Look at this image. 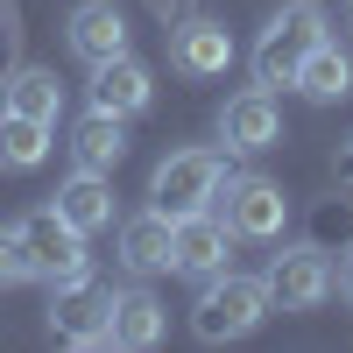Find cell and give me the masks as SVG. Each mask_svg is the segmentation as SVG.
<instances>
[{"label": "cell", "mask_w": 353, "mask_h": 353, "mask_svg": "<svg viewBox=\"0 0 353 353\" xmlns=\"http://www.w3.org/2000/svg\"><path fill=\"white\" fill-rule=\"evenodd\" d=\"M339 184L353 191V141H346V149H339Z\"/></svg>", "instance_id": "22"}, {"label": "cell", "mask_w": 353, "mask_h": 353, "mask_svg": "<svg viewBox=\"0 0 353 353\" xmlns=\"http://www.w3.org/2000/svg\"><path fill=\"white\" fill-rule=\"evenodd\" d=\"M57 212H64L78 233H99V226H113V184H106V170H71L64 184H57Z\"/></svg>", "instance_id": "15"}, {"label": "cell", "mask_w": 353, "mask_h": 353, "mask_svg": "<svg viewBox=\"0 0 353 353\" xmlns=\"http://www.w3.org/2000/svg\"><path fill=\"white\" fill-rule=\"evenodd\" d=\"M339 297H346V304H353V254H346V261H339Z\"/></svg>", "instance_id": "21"}, {"label": "cell", "mask_w": 353, "mask_h": 353, "mask_svg": "<svg viewBox=\"0 0 353 353\" xmlns=\"http://www.w3.org/2000/svg\"><path fill=\"white\" fill-rule=\"evenodd\" d=\"M269 276H233V269H219V276H205V290H198V304H191V332L205 339V346H226V339H248L261 318H269Z\"/></svg>", "instance_id": "1"}, {"label": "cell", "mask_w": 353, "mask_h": 353, "mask_svg": "<svg viewBox=\"0 0 353 353\" xmlns=\"http://www.w3.org/2000/svg\"><path fill=\"white\" fill-rule=\"evenodd\" d=\"M219 184H226L219 149H176V156H163V163H156L149 198H156V212L184 219V212H205V205L219 198Z\"/></svg>", "instance_id": "3"}, {"label": "cell", "mask_w": 353, "mask_h": 353, "mask_svg": "<svg viewBox=\"0 0 353 353\" xmlns=\"http://www.w3.org/2000/svg\"><path fill=\"white\" fill-rule=\"evenodd\" d=\"M170 64L184 71V78H226V64H233V36H226V21H212V14L176 21V28H170Z\"/></svg>", "instance_id": "11"}, {"label": "cell", "mask_w": 353, "mask_h": 353, "mask_svg": "<svg viewBox=\"0 0 353 353\" xmlns=\"http://www.w3.org/2000/svg\"><path fill=\"white\" fill-rule=\"evenodd\" d=\"M156 339H163V304H156V290H113L106 346H121V353H149Z\"/></svg>", "instance_id": "14"}, {"label": "cell", "mask_w": 353, "mask_h": 353, "mask_svg": "<svg viewBox=\"0 0 353 353\" xmlns=\"http://www.w3.org/2000/svg\"><path fill=\"white\" fill-rule=\"evenodd\" d=\"M50 156V121H28V113L0 106V163L8 170H36Z\"/></svg>", "instance_id": "19"}, {"label": "cell", "mask_w": 353, "mask_h": 353, "mask_svg": "<svg viewBox=\"0 0 353 353\" xmlns=\"http://www.w3.org/2000/svg\"><path fill=\"white\" fill-rule=\"evenodd\" d=\"M36 269H28V248H21V233L14 226H0V290H14V283H28Z\"/></svg>", "instance_id": "20"}, {"label": "cell", "mask_w": 353, "mask_h": 353, "mask_svg": "<svg viewBox=\"0 0 353 353\" xmlns=\"http://www.w3.org/2000/svg\"><path fill=\"white\" fill-rule=\"evenodd\" d=\"M170 241H176V219L170 212H134V219H121V269L128 276H163L170 269Z\"/></svg>", "instance_id": "12"}, {"label": "cell", "mask_w": 353, "mask_h": 353, "mask_svg": "<svg viewBox=\"0 0 353 353\" xmlns=\"http://www.w3.org/2000/svg\"><path fill=\"white\" fill-rule=\"evenodd\" d=\"M219 219L233 226V241H276L283 219H290V198H283L276 176L241 170V176H226V184H219Z\"/></svg>", "instance_id": "5"}, {"label": "cell", "mask_w": 353, "mask_h": 353, "mask_svg": "<svg viewBox=\"0 0 353 353\" xmlns=\"http://www.w3.org/2000/svg\"><path fill=\"white\" fill-rule=\"evenodd\" d=\"M226 254H233V226L212 212V205L176 219V241H170V269H176V276H198V283H205V276L226 269Z\"/></svg>", "instance_id": "10"}, {"label": "cell", "mask_w": 353, "mask_h": 353, "mask_svg": "<svg viewBox=\"0 0 353 353\" xmlns=\"http://www.w3.org/2000/svg\"><path fill=\"white\" fill-rule=\"evenodd\" d=\"M297 92L311 99V106H339L346 92H353V57L325 36V43H318L311 57H304V71H297Z\"/></svg>", "instance_id": "16"}, {"label": "cell", "mask_w": 353, "mask_h": 353, "mask_svg": "<svg viewBox=\"0 0 353 353\" xmlns=\"http://www.w3.org/2000/svg\"><path fill=\"white\" fill-rule=\"evenodd\" d=\"M14 233H21L28 269H36L43 283H64V276H78V269H92V261H85V233L57 212V205H36L28 219H14Z\"/></svg>", "instance_id": "6"}, {"label": "cell", "mask_w": 353, "mask_h": 353, "mask_svg": "<svg viewBox=\"0 0 353 353\" xmlns=\"http://www.w3.org/2000/svg\"><path fill=\"white\" fill-rule=\"evenodd\" d=\"M106 318H113V290L92 269L50 283V332L64 346H106Z\"/></svg>", "instance_id": "4"}, {"label": "cell", "mask_w": 353, "mask_h": 353, "mask_svg": "<svg viewBox=\"0 0 353 353\" xmlns=\"http://www.w3.org/2000/svg\"><path fill=\"white\" fill-rule=\"evenodd\" d=\"M219 141H226V156H261L283 141V106L269 85H248L219 106Z\"/></svg>", "instance_id": "7"}, {"label": "cell", "mask_w": 353, "mask_h": 353, "mask_svg": "<svg viewBox=\"0 0 353 353\" xmlns=\"http://www.w3.org/2000/svg\"><path fill=\"white\" fill-rule=\"evenodd\" d=\"M92 113H113V121H134V113H149V99H156V78H149V64L141 57H99L92 64Z\"/></svg>", "instance_id": "9"}, {"label": "cell", "mask_w": 353, "mask_h": 353, "mask_svg": "<svg viewBox=\"0 0 353 353\" xmlns=\"http://www.w3.org/2000/svg\"><path fill=\"white\" fill-rule=\"evenodd\" d=\"M71 156H78V170H121L128 128L113 121V113H85V121L71 128Z\"/></svg>", "instance_id": "18"}, {"label": "cell", "mask_w": 353, "mask_h": 353, "mask_svg": "<svg viewBox=\"0 0 353 353\" xmlns=\"http://www.w3.org/2000/svg\"><path fill=\"white\" fill-rule=\"evenodd\" d=\"M332 36V21H325V8L318 0H297V8H283L269 28H261V43H254V85H297V71H304V57Z\"/></svg>", "instance_id": "2"}, {"label": "cell", "mask_w": 353, "mask_h": 353, "mask_svg": "<svg viewBox=\"0 0 353 353\" xmlns=\"http://www.w3.org/2000/svg\"><path fill=\"white\" fill-rule=\"evenodd\" d=\"M339 290V269L318 248H283L276 261H269V297L283 304V311H318Z\"/></svg>", "instance_id": "8"}, {"label": "cell", "mask_w": 353, "mask_h": 353, "mask_svg": "<svg viewBox=\"0 0 353 353\" xmlns=\"http://www.w3.org/2000/svg\"><path fill=\"white\" fill-rule=\"evenodd\" d=\"M0 36H8V0H0Z\"/></svg>", "instance_id": "23"}, {"label": "cell", "mask_w": 353, "mask_h": 353, "mask_svg": "<svg viewBox=\"0 0 353 353\" xmlns=\"http://www.w3.org/2000/svg\"><path fill=\"white\" fill-rule=\"evenodd\" d=\"M0 106L57 128V113H64V85H57V71H43V64H21L8 85H0Z\"/></svg>", "instance_id": "17"}, {"label": "cell", "mask_w": 353, "mask_h": 353, "mask_svg": "<svg viewBox=\"0 0 353 353\" xmlns=\"http://www.w3.org/2000/svg\"><path fill=\"white\" fill-rule=\"evenodd\" d=\"M64 43L85 57V64L121 57L128 50V14L113 8V0H85V8H71V21H64Z\"/></svg>", "instance_id": "13"}]
</instances>
